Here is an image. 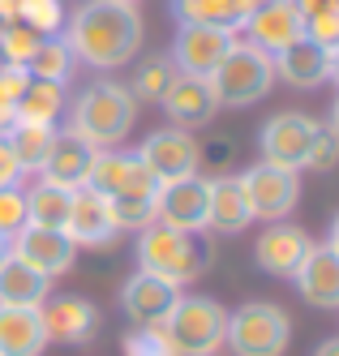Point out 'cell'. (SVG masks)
<instances>
[{
	"label": "cell",
	"instance_id": "cell-29",
	"mask_svg": "<svg viewBox=\"0 0 339 356\" xmlns=\"http://www.w3.org/2000/svg\"><path fill=\"white\" fill-rule=\"evenodd\" d=\"M26 73L39 78V82H61L65 86L69 73H73V52H69L65 35H43L39 47H35V56H31V65H26Z\"/></svg>",
	"mask_w": 339,
	"mask_h": 356
},
{
	"label": "cell",
	"instance_id": "cell-12",
	"mask_svg": "<svg viewBox=\"0 0 339 356\" xmlns=\"http://www.w3.org/2000/svg\"><path fill=\"white\" fill-rule=\"evenodd\" d=\"M86 185L103 197H125V193H155L159 181L146 172L138 155H120V150H95V163Z\"/></svg>",
	"mask_w": 339,
	"mask_h": 356
},
{
	"label": "cell",
	"instance_id": "cell-26",
	"mask_svg": "<svg viewBox=\"0 0 339 356\" xmlns=\"http://www.w3.org/2000/svg\"><path fill=\"white\" fill-rule=\"evenodd\" d=\"M172 17L176 26H223V31L245 26L237 0H172Z\"/></svg>",
	"mask_w": 339,
	"mask_h": 356
},
{
	"label": "cell",
	"instance_id": "cell-46",
	"mask_svg": "<svg viewBox=\"0 0 339 356\" xmlns=\"http://www.w3.org/2000/svg\"><path fill=\"white\" fill-rule=\"evenodd\" d=\"M258 5H262V0H237V9H241V13H245V17H249V13H253V9H258Z\"/></svg>",
	"mask_w": 339,
	"mask_h": 356
},
{
	"label": "cell",
	"instance_id": "cell-44",
	"mask_svg": "<svg viewBox=\"0 0 339 356\" xmlns=\"http://www.w3.org/2000/svg\"><path fill=\"white\" fill-rule=\"evenodd\" d=\"M326 245H331V249H335V253H339V215H335V219H331V241H326Z\"/></svg>",
	"mask_w": 339,
	"mask_h": 356
},
{
	"label": "cell",
	"instance_id": "cell-11",
	"mask_svg": "<svg viewBox=\"0 0 339 356\" xmlns=\"http://www.w3.org/2000/svg\"><path fill=\"white\" fill-rule=\"evenodd\" d=\"M65 236L77 249H108L116 245V223H112V207L108 197L95 193L90 185L69 193V219H65Z\"/></svg>",
	"mask_w": 339,
	"mask_h": 356
},
{
	"label": "cell",
	"instance_id": "cell-13",
	"mask_svg": "<svg viewBox=\"0 0 339 356\" xmlns=\"http://www.w3.org/2000/svg\"><path fill=\"white\" fill-rule=\"evenodd\" d=\"M9 253H17L22 262H31L35 270L52 275H65L77 258V245L65 236V227H39V223H26L22 232L9 241Z\"/></svg>",
	"mask_w": 339,
	"mask_h": 356
},
{
	"label": "cell",
	"instance_id": "cell-3",
	"mask_svg": "<svg viewBox=\"0 0 339 356\" xmlns=\"http://www.w3.org/2000/svg\"><path fill=\"white\" fill-rule=\"evenodd\" d=\"M138 120V99L129 95V86L120 82H95L90 90H82V99L73 104V120L69 129L95 150H108L120 138H129Z\"/></svg>",
	"mask_w": 339,
	"mask_h": 356
},
{
	"label": "cell",
	"instance_id": "cell-8",
	"mask_svg": "<svg viewBox=\"0 0 339 356\" xmlns=\"http://www.w3.org/2000/svg\"><path fill=\"white\" fill-rule=\"evenodd\" d=\"M241 189L249 197L253 219L279 223V219H288V211L301 197V176L288 172V168H275V163H258V168H249L241 176Z\"/></svg>",
	"mask_w": 339,
	"mask_h": 356
},
{
	"label": "cell",
	"instance_id": "cell-24",
	"mask_svg": "<svg viewBox=\"0 0 339 356\" xmlns=\"http://www.w3.org/2000/svg\"><path fill=\"white\" fill-rule=\"evenodd\" d=\"M47 335L39 309L26 305H0V356H43Z\"/></svg>",
	"mask_w": 339,
	"mask_h": 356
},
{
	"label": "cell",
	"instance_id": "cell-2",
	"mask_svg": "<svg viewBox=\"0 0 339 356\" xmlns=\"http://www.w3.org/2000/svg\"><path fill=\"white\" fill-rule=\"evenodd\" d=\"M206 262H211V245L202 241V232H176L168 223H150L138 232V266L172 288L198 279Z\"/></svg>",
	"mask_w": 339,
	"mask_h": 356
},
{
	"label": "cell",
	"instance_id": "cell-33",
	"mask_svg": "<svg viewBox=\"0 0 339 356\" xmlns=\"http://www.w3.org/2000/svg\"><path fill=\"white\" fill-rule=\"evenodd\" d=\"M43 35H35L26 22H0V65H31Z\"/></svg>",
	"mask_w": 339,
	"mask_h": 356
},
{
	"label": "cell",
	"instance_id": "cell-35",
	"mask_svg": "<svg viewBox=\"0 0 339 356\" xmlns=\"http://www.w3.org/2000/svg\"><path fill=\"white\" fill-rule=\"evenodd\" d=\"M26 223H31V215H26V189L5 185V189H0V236L13 241Z\"/></svg>",
	"mask_w": 339,
	"mask_h": 356
},
{
	"label": "cell",
	"instance_id": "cell-17",
	"mask_svg": "<svg viewBox=\"0 0 339 356\" xmlns=\"http://www.w3.org/2000/svg\"><path fill=\"white\" fill-rule=\"evenodd\" d=\"M314 249V241H309V232L305 227H297V223H271L262 236H258V245H253V262L262 266L267 275H279V279H292L297 270H301V262H305V253Z\"/></svg>",
	"mask_w": 339,
	"mask_h": 356
},
{
	"label": "cell",
	"instance_id": "cell-45",
	"mask_svg": "<svg viewBox=\"0 0 339 356\" xmlns=\"http://www.w3.org/2000/svg\"><path fill=\"white\" fill-rule=\"evenodd\" d=\"M326 129L339 138V99H335V108H331V124H326Z\"/></svg>",
	"mask_w": 339,
	"mask_h": 356
},
{
	"label": "cell",
	"instance_id": "cell-10",
	"mask_svg": "<svg viewBox=\"0 0 339 356\" xmlns=\"http://www.w3.org/2000/svg\"><path fill=\"white\" fill-rule=\"evenodd\" d=\"M206 181L198 172L155 189V223H168L176 232H206Z\"/></svg>",
	"mask_w": 339,
	"mask_h": 356
},
{
	"label": "cell",
	"instance_id": "cell-6",
	"mask_svg": "<svg viewBox=\"0 0 339 356\" xmlns=\"http://www.w3.org/2000/svg\"><path fill=\"white\" fill-rule=\"evenodd\" d=\"M292 339V322L279 305L249 300L237 314H228V335L223 343L237 356H283Z\"/></svg>",
	"mask_w": 339,
	"mask_h": 356
},
{
	"label": "cell",
	"instance_id": "cell-20",
	"mask_svg": "<svg viewBox=\"0 0 339 356\" xmlns=\"http://www.w3.org/2000/svg\"><path fill=\"white\" fill-rule=\"evenodd\" d=\"M292 279H297L301 296L314 305V309H339V253L331 245L309 249Z\"/></svg>",
	"mask_w": 339,
	"mask_h": 356
},
{
	"label": "cell",
	"instance_id": "cell-31",
	"mask_svg": "<svg viewBox=\"0 0 339 356\" xmlns=\"http://www.w3.org/2000/svg\"><path fill=\"white\" fill-rule=\"evenodd\" d=\"M112 207V223L116 232H142L155 223V193H125V197H108Z\"/></svg>",
	"mask_w": 339,
	"mask_h": 356
},
{
	"label": "cell",
	"instance_id": "cell-37",
	"mask_svg": "<svg viewBox=\"0 0 339 356\" xmlns=\"http://www.w3.org/2000/svg\"><path fill=\"white\" fill-rule=\"evenodd\" d=\"M339 163V138L326 129H318V138H314V146H309V159H305V168L309 172H326V168H335Z\"/></svg>",
	"mask_w": 339,
	"mask_h": 356
},
{
	"label": "cell",
	"instance_id": "cell-14",
	"mask_svg": "<svg viewBox=\"0 0 339 356\" xmlns=\"http://www.w3.org/2000/svg\"><path fill=\"white\" fill-rule=\"evenodd\" d=\"M159 108L172 116L176 129H198V124H206L219 112V99L211 90V78H202V73H176L172 86L159 99Z\"/></svg>",
	"mask_w": 339,
	"mask_h": 356
},
{
	"label": "cell",
	"instance_id": "cell-25",
	"mask_svg": "<svg viewBox=\"0 0 339 356\" xmlns=\"http://www.w3.org/2000/svg\"><path fill=\"white\" fill-rule=\"evenodd\" d=\"M52 279L43 270H35L31 262H22L17 253H5L0 262V305H26V309H39L47 300Z\"/></svg>",
	"mask_w": 339,
	"mask_h": 356
},
{
	"label": "cell",
	"instance_id": "cell-41",
	"mask_svg": "<svg viewBox=\"0 0 339 356\" xmlns=\"http://www.w3.org/2000/svg\"><path fill=\"white\" fill-rule=\"evenodd\" d=\"M326 82H335V86H339V43H331V47H326Z\"/></svg>",
	"mask_w": 339,
	"mask_h": 356
},
{
	"label": "cell",
	"instance_id": "cell-30",
	"mask_svg": "<svg viewBox=\"0 0 339 356\" xmlns=\"http://www.w3.org/2000/svg\"><path fill=\"white\" fill-rule=\"evenodd\" d=\"M69 193L73 189L35 181L31 189H26V215H31V223H39V227H65V219H69Z\"/></svg>",
	"mask_w": 339,
	"mask_h": 356
},
{
	"label": "cell",
	"instance_id": "cell-48",
	"mask_svg": "<svg viewBox=\"0 0 339 356\" xmlns=\"http://www.w3.org/2000/svg\"><path fill=\"white\" fill-rule=\"evenodd\" d=\"M116 5H134V9H138V0H116Z\"/></svg>",
	"mask_w": 339,
	"mask_h": 356
},
{
	"label": "cell",
	"instance_id": "cell-4",
	"mask_svg": "<svg viewBox=\"0 0 339 356\" xmlns=\"http://www.w3.org/2000/svg\"><path fill=\"white\" fill-rule=\"evenodd\" d=\"M176 356H215L228 335V309L211 296H176L172 314L155 322Z\"/></svg>",
	"mask_w": 339,
	"mask_h": 356
},
{
	"label": "cell",
	"instance_id": "cell-38",
	"mask_svg": "<svg viewBox=\"0 0 339 356\" xmlns=\"http://www.w3.org/2000/svg\"><path fill=\"white\" fill-rule=\"evenodd\" d=\"M305 39H314L322 47L339 43V5L326 9V13H314V17H305Z\"/></svg>",
	"mask_w": 339,
	"mask_h": 356
},
{
	"label": "cell",
	"instance_id": "cell-5",
	"mask_svg": "<svg viewBox=\"0 0 339 356\" xmlns=\"http://www.w3.org/2000/svg\"><path fill=\"white\" fill-rule=\"evenodd\" d=\"M271 86H275V60L253 43H232L228 56L211 69V90L219 108H249L258 99H267Z\"/></svg>",
	"mask_w": 339,
	"mask_h": 356
},
{
	"label": "cell",
	"instance_id": "cell-43",
	"mask_svg": "<svg viewBox=\"0 0 339 356\" xmlns=\"http://www.w3.org/2000/svg\"><path fill=\"white\" fill-rule=\"evenodd\" d=\"M314 356H339V335H335V339H322Z\"/></svg>",
	"mask_w": 339,
	"mask_h": 356
},
{
	"label": "cell",
	"instance_id": "cell-16",
	"mask_svg": "<svg viewBox=\"0 0 339 356\" xmlns=\"http://www.w3.org/2000/svg\"><path fill=\"white\" fill-rule=\"evenodd\" d=\"M237 43V31L223 26H180L172 43V65L180 73H202L211 78V69L228 56V47Z\"/></svg>",
	"mask_w": 339,
	"mask_h": 356
},
{
	"label": "cell",
	"instance_id": "cell-9",
	"mask_svg": "<svg viewBox=\"0 0 339 356\" xmlns=\"http://www.w3.org/2000/svg\"><path fill=\"white\" fill-rule=\"evenodd\" d=\"M138 159L146 163V172L155 181H180V176H194L198 172V138H189V129H155L142 146H138Z\"/></svg>",
	"mask_w": 339,
	"mask_h": 356
},
{
	"label": "cell",
	"instance_id": "cell-47",
	"mask_svg": "<svg viewBox=\"0 0 339 356\" xmlns=\"http://www.w3.org/2000/svg\"><path fill=\"white\" fill-rule=\"evenodd\" d=\"M5 253H9V241H5V236H0V262H5Z\"/></svg>",
	"mask_w": 339,
	"mask_h": 356
},
{
	"label": "cell",
	"instance_id": "cell-36",
	"mask_svg": "<svg viewBox=\"0 0 339 356\" xmlns=\"http://www.w3.org/2000/svg\"><path fill=\"white\" fill-rule=\"evenodd\" d=\"M120 343H125V356H176V352H172V343H168L155 326H138V330H129Z\"/></svg>",
	"mask_w": 339,
	"mask_h": 356
},
{
	"label": "cell",
	"instance_id": "cell-18",
	"mask_svg": "<svg viewBox=\"0 0 339 356\" xmlns=\"http://www.w3.org/2000/svg\"><path fill=\"white\" fill-rule=\"evenodd\" d=\"M39 322H43L47 343H86L99 330L95 305L82 296H47L39 305Z\"/></svg>",
	"mask_w": 339,
	"mask_h": 356
},
{
	"label": "cell",
	"instance_id": "cell-1",
	"mask_svg": "<svg viewBox=\"0 0 339 356\" xmlns=\"http://www.w3.org/2000/svg\"><path fill=\"white\" fill-rule=\"evenodd\" d=\"M65 43L73 60H86L95 69H120L142 47V17L134 5L116 0H86L65 22Z\"/></svg>",
	"mask_w": 339,
	"mask_h": 356
},
{
	"label": "cell",
	"instance_id": "cell-27",
	"mask_svg": "<svg viewBox=\"0 0 339 356\" xmlns=\"http://www.w3.org/2000/svg\"><path fill=\"white\" fill-rule=\"evenodd\" d=\"M61 104H65V86L61 82H39V78H31V82H26V90H22V99H17V120L22 124H56L61 120Z\"/></svg>",
	"mask_w": 339,
	"mask_h": 356
},
{
	"label": "cell",
	"instance_id": "cell-39",
	"mask_svg": "<svg viewBox=\"0 0 339 356\" xmlns=\"http://www.w3.org/2000/svg\"><path fill=\"white\" fill-rule=\"evenodd\" d=\"M17 181H22V163H17V155H13L9 134H0V189H5V185H17Z\"/></svg>",
	"mask_w": 339,
	"mask_h": 356
},
{
	"label": "cell",
	"instance_id": "cell-7",
	"mask_svg": "<svg viewBox=\"0 0 339 356\" xmlns=\"http://www.w3.org/2000/svg\"><path fill=\"white\" fill-rule=\"evenodd\" d=\"M322 124L305 112H279L262 124V163H275V168H288V172H301L305 159H309V146H314Z\"/></svg>",
	"mask_w": 339,
	"mask_h": 356
},
{
	"label": "cell",
	"instance_id": "cell-28",
	"mask_svg": "<svg viewBox=\"0 0 339 356\" xmlns=\"http://www.w3.org/2000/svg\"><path fill=\"white\" fill-rule=\"evenodd\" d=\"M9 142H13V155L22 163V172H43L47 155H52V142H56V124H9Z\"/></svg>",
	"mask_w": 339,
	"mask_h": 356
},
{
	"label": "cell",
	"instance_id": "cell-32",
	"mask_svg": "<svg viewBox=\"0 0 339 356\" xmlns=\"http://www.w3.org/2000/svg\"><path fill=\"white\" fill-rule=\"evenodd\" d=\"M176 73H180V69L172 65V56H150V60L134 73V86H129V95H134V99H150V104H159L164 90L172 86Z\"/></svg>",
	"mask_w": 339,
	"mask_h": 356
},
{
	"label": "cell",
	"instance_id": "cell-23",
	"mask_svg": "<svg viewBox=\"0 0 339 356\" xmlns=\"http://www.w3.org/2000/svg\"><path fill=\"white\" fill-rule=\"evenodd\" d=\"M271 60H275V78H283L297 90H314L326 82V47L314 39H297L283 52H275Z\"/></svg>",
	"mask_w": 339,
	"mask_h": 356
},
{
	"label": "cell",
	"instance_id": "cell-40",
	"mask_svg": "<svg viewBox=\"0 0 339 356\" xmlns=\"http://www.w3.org/2000/svg\"><path fill=\"white\" fill-rule=\"evenodd\" d=\"M292 5H297V13H301V22H305V17H314V13H326V9H335L339 0H292Z\"/></svg>",
	"mask_w": 339,
	"mask_h": 356
},
{
	"label": "cell",
	"instance_id": "cell-21",
	"mask_svg": "<svg viewBox=\"0 0 339 356\" xmlns=\"http://www.w3.org/2000/svg\"><path fill=\"white\" fill-rule=\"evenodd\" d=\"M206 227L211 232H245L253 223V211H249V197L241 189V176H215V181H206Z\"/></svg>",
	"mask_w": 339,
	"mask_h": 356
},
{
	"label": "cell",
	"instance_id": "cell-34",
	"mask_svg": "<svg viewBox=\"0 0 339 356\" xmlns=\"http://www.w3.org/2000/svg\"><path fill=\"white\" fill-rule=\"evenodd\" d=\"M22 22L35 35H61L65 5H61V0H22Z\"/></svg>",
	"mask_w": 339,
	"mask_h": 356
},
{
	"label": "cell",
	"instance_id": "cell-15",
	"mask_svg": "<svg viewBox=\"0 0 339 356\" xmlns=\"http://www.w3.org/2000/svg\"><path fill=\"white\" fill-rule=\"evenodd\" d=\"M241 31L249 35L253 47H262V52L275 56V52H283L288 43L305 39V22H301V13H297L292 0H262V5L245 17Z\"/></svg>",
	"mask_w": 339,
	"mask_h": 356
},
{
	"label": "cell",
	"instance_id": "cell-22",
	"mask_svg": "<svg viewBox=\"0 0 339 356\" xmlns=\"http://www.w3.org/2000/svg\"><path fill=\"white\" fill-rule=\"evenodd\" d=\"M176 296H180V288H172V284H164V279L138 270L125 284L120 305H125V314H129V322H134V326H155V322H164L172 314Z\"/></svg>",
	"mask_w": 339,
	"mask_h": 356
},
{
	"label": "cell",
	"instance_id": "cell-19",
	"mask_svg": "<svg viewBox=\"0 0 339 356\" xmlns=\"http://www.w3.org/2000/svg\"><path fill=\"white\" fill-rule=\"evenodd\" d=\"M95 163V146H86L73 129H56V142H52V155L39 172V181L61 185V189H82Z\"/></svg>",
	"mask_w": 339,
	"mask_h": 356
},
{
	"label": "cell",
	"instance_id": "cell-42",
	"mask_svg": "<svg viewBox=\"0 0 339 356\" xmlns=\"http://www.w3.org/2000/svg\"><path fill=\"white\" fill-rule=\"evenodd\" d=\"M0 22H22V0H0Z\"/></svg>",
	"mask_w": 339,
	"mask_h": 356
}]
</instances>
